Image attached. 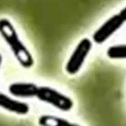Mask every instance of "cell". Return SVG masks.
I'll return each instance as SVG.
<instances>
[{"instance_id": "obj_1", "label": "cell", "mask_w": 126, "mask_h": 126, "mask_svg": "<svg viewBox=\"0 0 126 126\" xmlns=\"http://www.w3.org/2000/svg\"><path fill=\"white\" fill-rule=\"evenodd\" d=\"M0 32L4 40L12 50L18 63L25 68L31 67L34 64L33 57L25 44H23L22 41H20L16 29L8 19H2L0 20Z\"/></svg>"}, {"instance_id": "obj_2", "label": "cell", "mask_w": 126, "mask_h": 126, "mask_svg": "<svg viewBox=\"0 0 126 126\" xmlns=\"http://www.w3.org/2000/svg\"><path fill=\"white\" fill-rule=\"evenodd\" d=\"M37 98L62 111H69L73 107L71 98L49 87H38Z\"/></svg>"}, {"instance_id": "obj_3", "label": "cell", "mask_w": 126, "mask_h": 126, "mask_svg": "<svg viewBox=\"0 0 126 126\" xmlns=\"http://www.w3.org/2000/svg\"><path fill=\"white\" fill-rule=\"evenodd\" d=\"M92 49V42L89 38L82 39L75 48L66 64V72L69 75H76L82 67L86 58Z\"/></svg>"}, {"instance_id": "obj_4", "label": "cell", "mask_w": 126, "mask_h": 126, "mask_svg": "<svg viewBox=\"0 0 126 126\" xmlns=\"http://www.w3.org/2000/svg\"><path fill=\"white\" fill-rule=\"evenodd\" d=\"M123 23L124 20L122 19V17L119 14L110 17L93 33L92 38L94 42L97 44L105 42L111 35L114 34L118 30H120Z\"/></svg>"}, {"instance_id": "obj_5", "label": "cell", "mask_w": 126, "mask_h": 126, "mask_svg": "<svg viewBox=\"0 0 126 126\" xmlns=\"http://www.w3.org/2000/svg\"><path fill=\"white\" fill-rule=\"evenodd\" d=\"M38 87L33 83L17 82L9 86L8 91L11 95L18 98H33L37 97Z\"/></svg>"}, {"instance_id": "obj_6", "label": "cell", "mask_w": 126, "mask_h": 126, "mask_svg": "<svg viewBox=\"0 0 126 126\" xmlns=\"http://www.w3.org/2000/svg\"><path fill=\"white\" fill-rule=\"evenodd\" d=\"M0 106L10 112L19 115H25L29 111V106L27 103L14 99L5 94H0Z\"/></svg>"}, {"instance_id": "obj_7", "label": "cell", "mask_w": 126, "mask_h": 126, "mask_svg": "<svg viewBox=\"0 0 126 126\" xmlns=\"http://www.w3.org/2000/svg\"><path fill=\"white\" fill-rule=\"evenodd\" d=\"M38 124L40 126H80L78 123L65 120L63 118L53 115H42L38 119Z\"/></svg>"}, {"instance_id": "obj_8", "label": "cell", "mask_w": 126, "mask_h": 126, "mask_svg": "<svg viewBox=\"0 0 126 126\" xmlns=\"http://www.w3.org/2000/svg\"><path fill=\"white\" fill-rule=\"evenodd\" d=\"M107 56L110 59H126V44L110 46L107 50Z\"/></svg>"}, {"instance_id": "obj_9", "label": "cell", "mask_w": 126, "mask_h": 126, "mask_svg": "<svg viewBox=\"0 0 126 126\" xmlns=\"http://www.w3.org/2000/svg\"><path fill=\"white\" fill-rule=\"evenodd\" d=\"M119 15L122 17V19H123L124 21H126V6L121 10L120 13H119Z\"/></svg>"}]
</instances>
